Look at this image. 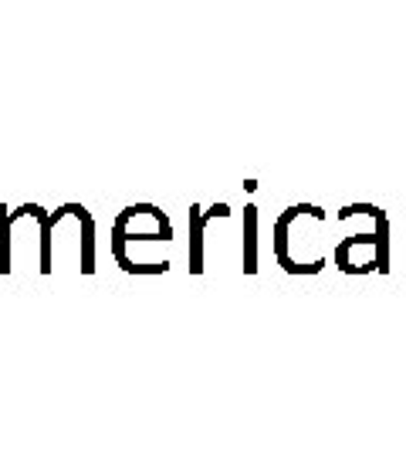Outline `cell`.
Instances as JSON below:
<instances>
[{
    "label": "cell",
    "instance_id": "6da1fadb",
    "mask_svg": "<svg viewBox=\"0 0 406 457\" xmlns=\"http://www.w3.org/2000/svg\"><path fill=\"white\" fill-rule=\"evenodd\" d=\"M146 241H173V224L156 204H132L112 224V258L122 262L126 245H146Z\"/></svg>",
    "mask_w": 406,
    "mask_h": 457
},
{
    "label": "cell",
    "instance_id": "7a4b0ae2",
    "mask_svg": "<svg viewBox=\"0 0 406 457\" xmlns=\"http://www.w3.org/2000/svg\"><path fill=\"white\" fill-rule=\"evenodd\" d=\"M309 217H325V211L315 204H294L275 220V258L288 275H319V271H325V258L309 264L302 262V254L294 251V237H298V230Z\"/></svg>",
    "mask_w": 406,
    "mask_h": 457
},
{
    "label": "cell",
    "instance_id": "3957f363",
    "mask_svg": "<svg viewBox=\"0 0 406 457\" xmlns=\"http://www.w3.org/2000/svg\"><path fill=\"white\" fill-rule=\"evenodd\" d=\"M336 268H339L342 275H373V271H379L376 230H362V234H352V237H342L339 247H336Z\"/></svg>",
    "mask_w": 406,
    "mask_h": 457
},
{
    "label": "cell",
    "instance_id": "277c9868",
    "mask_svg": "<svg viewBox=\"0 0 406 457\" xmlns=\"http://www.w3.org/2000/svg\"><path fill=\"white\" fill-rule=\"evenodd\" d=\"M217 217H230V207L228 204H213L211 211H203V207H190L186 213V220H190V275H203V234H207V224L217 220Z\"/></svg>",
    "mask_w": 406,
    "mask_h": 457
},
{
    "label": "cell",
    "instance_id": "5b68a950",
    "mask_svg": "<svg viewBox=\"0 0 406 457\" xmlns=\"http://www.w3.org/2000/svg\"><path fill=\"white\" fill-rule=\"evenodd\" d=\"M71 220H75V247H79V271L92 275L95 271V220L88 207L71 204Z\"/></svg>",
    "mask_w": 406,
    "mask_h": 457
},
{
    "label": "cell",
    "instance_id": "8992f818",
    "mask_svg": "<svg viewBox=\"0 0 406 457\" xmlns=\"http://www.w3.org/2000/svg\"><path fill=\"white\" fill-rule=\"evenodd\" d=\"M244 275L258 271V207L247 204L244 207Z\"/></svg>",
    "mask_w": 406,
    "mask_h": 457
},
{
    "label": "cell",
    "instance_id": "52a82bcc",
    "mask_svg": "<svg viewBox=\"0 0 406 457\" xmlns=\"http://www.w3.org/2000/svg\"><path fill=\"white\" fill-rule=\"evenodd\" d=\"M14 271V258H11V207L0 204V275Z\"/></svg>",
    "mask_w": 406,
    "mask_h": 457
}]
</instances>
